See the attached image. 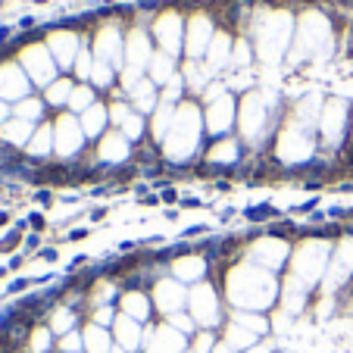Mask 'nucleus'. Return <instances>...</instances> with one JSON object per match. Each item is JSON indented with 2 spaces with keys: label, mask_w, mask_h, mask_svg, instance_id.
Masks as SVG:
<instances>
[]
</instances>
